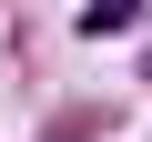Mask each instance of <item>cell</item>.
I'll list each match as a JSON object with an SVG mask.
<instances>
[{"label": "cell", "instance_id": "obj_1", "mask_svg": "<svg viewBox=\"0 0 152 142\" xmlns=\"http://www.w3.org/2000/svg\"><path fill=\"white\" fill-rule=\"evenodd\" d=\"M132 10H142V0H91V10H81V31H122Z\"/></svg>", "mask_w": 152, "mask_h": 142}]
</instances>
